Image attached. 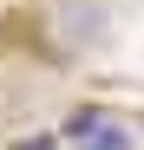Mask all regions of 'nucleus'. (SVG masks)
<instances>
[{"label": "nucleus", "mask_w": 144, "mask_h": 150, "mask_svg": "<svg viewBox=\"0 0 144 150\" xmlns=\"http://www.w3.org/2000/svg\"><path fill=\"white\" fill-rule=\"evenodd\" d=\"M13 150H59V137H26V144H13Z\"/></svg>", "instance_id": "nucleus-1"}]
</instances>
